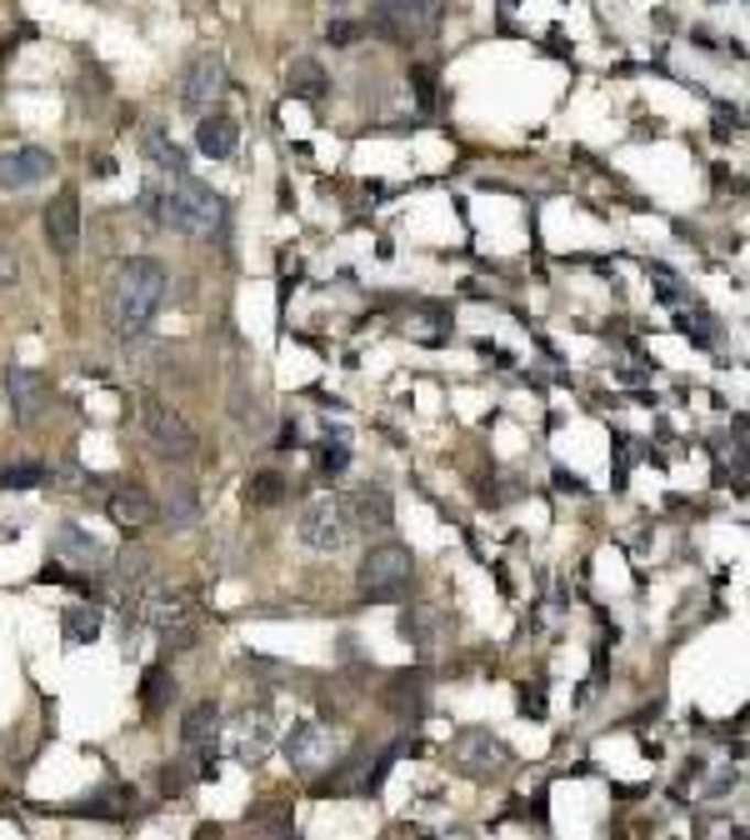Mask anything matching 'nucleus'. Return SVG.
<instances>
[{"instance_id":"obj_15","label":"nucleus","mask_w":750,"mask_h":840,"mask_svg":"<svg viewBox=\"0 0 750 840\" xmlns=\"http://www.w3.org/2000/svg\"><path fill=\"white\" fill-rule=\"evenodd\" d=\"M216 731H220V706L216 700H196V706L185 710V720H181L185 751H206V745L216 741Z\"/></svg>"},{"instance_id":"obj_4","label":"nucleus","mask_w":750,"mask_h":840,"mask_svg":"<svg viewBox=\"0 0 750 840\" xmlns=\"http://www.w3.org/2000/svg\"><path fill=\"white\" fill-rule=\"evenodd\" d=\"M141 430L165 460H175V466L196 456V430L185 426L181 411H171V405L155 401V395H141Z\"/></svg>"},{"instance_id":"obj_26","label":"nucleus","mask_w":750,"mask_h":840,"mask_svg":"<svg viewBox=\"0 0 750 840\" xmlns=\"http://www.w3.org/2000/svg\"><path fill=\"white\" fill-rule=\"evenodd\" d=\"M141 696H145V710H161L165 700L175 696V680H171V670H165V666H151V670H145V686H141Z\"/></svg>"},{"instance_id":"obj_22","label":"nucleus","mask_w":750,"mask_h":840,"mask_svg":"<svg viewBox=\"0 0 750 840\" xmlns=\"http://www.w3.org/2000/svg\"><path fill=\"white\" fill-rule=\"evenodd\" d=\"M61 621H66L61 631H66L70 645H86V641H96V635H100V611H96V606H70Z\"/></svg>"},{"instance_id":"obj_2","label":"nucleus","mask_w":750,"mask_h":840,"mask_svg":"<svg viewBox=\"0 0 750 840\" xmlns=\"http://www.w3.org/2000/svg\"><path fill=\"white\" fill-rule=\"evenodd\" d=\"M161 220L191 240H210V236L226 230V200H220L210 186L191 181V175H175V186L165 190V200H161Z\"/></svg>"},{"instance_id":"obj_13","label":"nucleus","mask_w":750,"mask_h":840,"mask_svg":"<svg viewBox=\"0 0 750 840\" xmlns=\"http://www.w3.org/2000/svg\"><path fill=\"white\" fill-rule=\"evenodd\" d=\"M346 505V515H350V525H360V531H391V521H395V505H391V495L385 491H356L350 501H340Z\"/></svg>"},{"instance_id":"obj_29","label":"nucleus","mask_w":750,"mask_h":840,"mask_svg":"<svg viewBox=\"0 0 750 840\" xmlns=\"http://www.w3.org/2000/svg\"><path fill=\"white\" fill-rule=\"evenodd\" d=\"M346 466H350V450L346 446H326V450H320V470H326V476H340Z\"/></svg>"},{"instance_id":"obj_6","label":"nucleus","mask_w":750,"mask_h":840,"mask_svg":"<svg viewBox=\"0 0 750 840\" xmlns=\"http://www.w3.org/2000/svg\"><path fill=\"white\" fill-rule=\"evenodd\" d=\"M191 621L185 615V596L175 586H165V580H145L141 590H135L131 600V621H126V631H141V625H155V631H171V625Z\"/></svg>"},{"instance_id":"obj_32","label":"nucleus","mask_w":750,"mask_h":840,"mask_svg":"<svg viewBox=\"0 0 750 840\" xmlns=\"http://www.w3.org/2000/svg\"><path fill=\"white\" fill-rule=\"evenodd\" d=\"M161 790H165V796H181V790H185V771H181V765H171V771L161 775Z\"/></svg>"},{"instance_id":"obj_31","label":"nucleus","mask_w":750,"mask_h":840,"mask_svg":"<svg viewBox=\"0 0 750 840\" xmlns=\"http://www.w3.org/2000/svg\"><path fill=\"white\" fill-rule=\"evenodd\" d=\"M15 275H21V265H15V251L6 246V240H0V285H11Z\"/></svg>"},{"instance_id":"obj_14","label":"nucleus","mask_w":750,"mask_h":840,"mask_svg":"<svg viewBox=\"0 0 750 840\" xmlns=\"http://www.w3.org/2000/svg\"><path fill=\"white\" fill-rule=\"evenodd\" d=\"M110 515H116L120 525L141 531V525H151L155 515H161V505L151 501V491H145V486H120V491L110 495Z\"/></svg>"},{"instance_id":"obj_10","label":"nucleus","mask_w":750,"mask_h":840,"mask_svg":"<svg viewBox=\"0 0 750 840\" xmlns=\"http://www.w3.org/2000/svg\"><path fill=\"white\" fill-rule=\"evenodd\" d=\"M506 761H511V751H506V741H500V735L466 731L456 741V765L466 775H476V781H486L490 771H506Z\"/></svg>"},{"instance_id":"obj_16","label":"nucleus","mask_w":750,"mask_h":840,"mask_svg":"<svg viewBox=\"0 0 750 840\" xmlns=\"http://www.w3.org/2000/svg\"><path fill=\"white\" fill-rule=\"evenodd\" d=\"M236 141H240V126L230 116H206L200 120V131H196V151L200 155L226 161V155H236Z\"/></svg>"},{"instance_id":"obj_17","label":"nucleus","mask_w":750,"mask_h":840,"mask_svg":"<svg viewBox=\"0 0 750 840\" xmlns=\"http://www.w3.org/2000/svg\"><path fill=\"white\" fill-rule=\"evenodd\" d=\"M55 556L70 560V566H100V560H106V546H100V541L86 531V525H61Z\"/></svg>"},{"instance_id":"obj_8","label":"nucleus","mask_w":750,"mask_h":840,"mask_svg":"<svg viewBox=\"0 0 750 840\" xmlns=\"http://www.w3.org/2000/svg\"><path fill=\"white\" fill-rule=\"evenodd\" d=\"M55 175V155L41 145H15L0 155V190H31Z\"/></svg>"},{"instance_id":"obj_20","label":"nucleus","mask_w":750,"mask_h":840,"mask_svg":"<svg viewBox=\"0 0 750 840\" xmlns=\"http://www.w3.org/2000/svg\"><path fill=\"white\" fill-rule=\"evenodd\" d=\"M246 501L261 505V511L281 505L285 501V476H281V470H256V476L246 480Z\"/></svg>"},{"instance_id":"obj_9","label":"nucleus","mask_w":750,"mask_h":840,"mask_svg":"<svg viewBox=\"0 0 750 840\" xmlns=\"http://www.w3.org/2000/svg\"><path fill=\"white\" fill-rule=\"evenodd\" d=\"M220 90H226V61H220V55H200V61H191V70H185L181 106L191 110V116H206V106L220 100Z\"/></svg>"},{"instance_id":"obj_3","label":"nucleus","mask_w":750,"mask_h":840,"mask_svg":"<svg viewBox=\"0 0 750 840\" xmlns=\"http://www.w3.org/2000/svg\"><path fill=\"white\" fill-rule=\"evenodd\" d=\"M411 550L395 546V541H385V546H370L366 560H360V590H366L370 600H395L411 590Z\"/></svg>"},{"instance_id":"obj_24","label":"nucleus","mask_w":750,"mask_h":840,"mask_svg":"<svg viewBox=\"0 0 750 840\" xmlns=\"http://www.w3.org/2000/svg\"><path fill=\"white\" fill-rule=\"evenodd\" d=\"M161 515H165V521H171V525H191V521H196V515H200V495L191 491V486H181V491H171V495H165Z\"/></svg>"},{"instance_id":"obj_34","label":"nucleus","mask_w":750,"mask_h":840,"mask_svg":"<svg viewBox=\"0 0 750 840\" xmlns=\"http://www.w3.org/2000/svg\"><path fill=\"white\" fill-rule=\"evenodd\" d=\"M330 6H346V0H330Z\"/></svg>"},{"instance_id":"obj_7","label":"nucleus","mask_w":750,"mask_h":840,"mask_svg":"<svg viewBox=\"0 0 750 840\" xmlns=\"http://www.w3.org/2000/svg\"><path fill=\"white\" fill-rule=\"evenodd\" d=\"M41 220H45V246H51L55 255L80 251V196H76V186L55 190V200L45 206Z\"/></svg>"},{"instance_id":"obj_23","label":"nucleus","mask_w":750,"mask_h":840,"mask_svg":"<svg viewBox=\"0 0 750 840\" xmlns=\"http://www.w3.org/2000/svg\"><path fill=\"white\" fill-rule=\"evenodd\" d=\"M405 330H411V336H421V346H441V340H446V330H450V316H446V310H415V316L405 320Z\"/></svg>"},{"instance_id":"obj_33","label":"nucleus","mask_w":750,"mask_h":840,"mask_svg":"<svg viewBox=\"0 0 750 840\" xmlns=\"http://www.w3.org/2000/svg\"><path fill=\"white\" fill-rule=\"evenodd\" d=\"M6 541H15V525H0V546H6Z\"/></svg>"},{"instance_id":"obj_27","label":"nucleus","mask_w":750,"mask_h":840,"mask_svg":"<svg viewBox=\"0 0 750 840\" xmlns=\"http://www.w3.org/2000/svg\"><path fill=\"white\" fill-rule=\"evenodd\" d=\"M0 486H11V491H31V486H45V466H41V460L6 466V470H0Z\"/></svg>"},{"instance_id":"obj_25","label":"nucleus","mask_w":750,"mask_h":840,"mask_svg":"<svg viewBox=\"0 0 750 840\" xmlns=\"http://www.w3.org/2000/svg\"><path fill=\"white\" fill-rule=\"evenodd\" d=\"M230 411H236L240 430H250V436H261V430H265L261 405H256V401H246V381H236V385H230Z\"/></svg>"},{"instance_id":"obj_19","label":"nucleus","mask_w":750,"mask_h":840,"mask_svg":"<svg viewBox=\"0 0 750 840\" xmlns=\"http://www.w3.org/2000/svg\"><path fill=\"white\" fill-rule=\"evenodd\" d=\"M326 751H330V741H326L320 726H295V731L285 735V755H291V765H301V771H311Z\"/></svg>"},{"instance_id":"obj_21","label":"nucleus","mask_w":750,"mask_h":840,"mask_svg":"<svg viewBox=\"0 0 750 840\" xmlns=\"http://www.w3.org/2000/svg\"><path fill=\"white\" fill-rule=\"evenodd\" d=\"M265 741H271V720L256 710V716L240 720V741H236V755L240 761H261L265 755Z\"/></svg>"},{"instance_id":"obj_12","label":"nucleus","mask_w":750,"mask_h":840,"mask_svg":"<svg viewBox=\"0 0 750 840\" xmlns=\"http://www.w3.org/2000/svg\"><path fill=\"white\" fill-rule=\"evenodd\" d=\"M381 6V21L391 35H401V41H415V35L425 31V21H431L435 11V0H376Z\"/></svg>"},{"instance_id":"obj_30","label":"nucleus","mask_w":750,"mask_h":840,"mask_svg":"<svg viewBox=\"0 0 750 840\" xmlns=\"http://www.w3.org/2000/svg\"><path fill=\"white\" fill-rule=\"evenodd\" d=\"M326 41H330V45L360 41V25H356V21H330V25H326Z\"/></svg>"},{"instance_id":"obj_1","label":"nucleus","mask_w":750,"mask_h":840,"mask_svg":"<svg viewBox=\"0 0 750 840\" xmlns=\"http://www.w3.org/2000/svg\"><path fill=\"white\" fill-rule=\"evenodd\" d=\"M165 295H171V275H165L161 261L151 255H135V261L120 265V281H116V326L126 340L145 336L155 316H161Z\"/></svg>"},{"instance_id":"obj_5","label":"nucleus","mask_w":750,"mask_h":840,"mask_svg":"<svg viewBox=\"0 0 750 840\" xmlns=\"http://www.w3.org/2000/svg\"><path fill=\"white\" fill-rule=\"evenodd\" d=\"M295 535H301L305 550H320V556H336L350 541V515L340 501H305L295 515Z\"/></svg>"},{"instance_id":"obj_28","label":"nucleus","mask_w":750,"mask_h":840,"mask_svg":"<svg viewBox=\"0 0 750 840\" xmlns=\"http://www.w3.org/2000/svg\"><path fill=\"white\" fill-rule=\"evenodd\" d=\"M385 706H391L395 716L415 710V706H421V680H411V676H405V680H395V686H391V700H385Z\"/></svg>"},{"instance_id":"obj_11","label":"nucleus","mask_w":750,"mask_h":840,"mask_svg":"<svg viewBox=\"0 0 750 840\" xmlns=\"http://www.w3.org/2000/svg\"><path fill=\"white\" fill-rule=\"evenodd\" d=\"M6 395H11V411L21 426H35V415H41L45 405V381L35 371H25V366H11L6 371Z\"/></svg>"},{"instance_id":"obj_18","label":"nucleus","mask_w":750,"mask_h":840,"mask_svg":"<svg viewBox=\"0 0 750 840\" xmlns=\"http://www.w3.org/2000/svg\"><path fill=\"white\" fill-rule=\"evenodd\" d=\"M285 86H291V96H301L305 106H320V100H326V90H330V80H326V70H320V61L301 55V61H291Z\"/></svg>"}]
</instances>
